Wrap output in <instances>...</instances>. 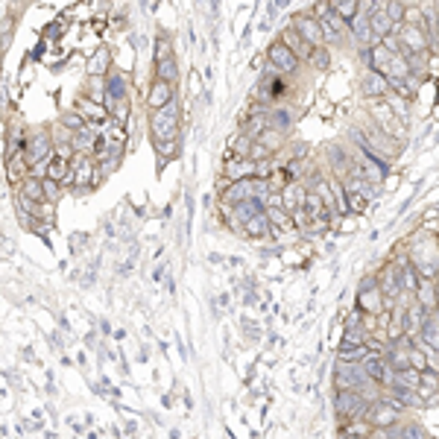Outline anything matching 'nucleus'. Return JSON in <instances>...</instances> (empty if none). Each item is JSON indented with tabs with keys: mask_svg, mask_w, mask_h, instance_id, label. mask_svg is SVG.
<instances>
[{
	"mask_svg": "<svg viewBox=\"0 0 439 439\" xmlns=\"http://www.w3.org/2000/svg\"><path fill=\"white\" fill-rule=\"evenodd\" d=\"M349 144L369 152L372 158H378V162H384L387 167L395 162L398 150H402V144H395L390 135H384L381 129H378L375 124L366 121V126H351L349 129Z\"/></svg>",
	"mask_w": 439,
	"mask_h": 439,
	"instance_id": "obj_1",
	"label": "nucleus"
},
{
	"mask_svg": "<svg viewBox=\"0 0 439 439\" xmlns=\"http://www.w3.org/2000/svg\"><path fill=\"white\" fill-rule=\"evenodd\" d=\"M407 258L416 264V270H419V275H422V278L439 282V234L419 231L410 241Z\"/></svg>",
	"mask_w": 439,
	"mask_h": 439,
	"instance_id": "obj_2",
	"label": "nucleus"
},
{
	"mask_svg": "<svg viewBox=\"0 0 439 439\" xmlns=\"http://www.w3.org/2000/svg\"><path fill=\"white\" fill-rule=\"evenodd\" d=\"M366 121L375 124L384 135H390L395 144H404L407 141V121L398 117V112L390 106V100L381 97V100H366Z\"/></svg>",
	"mask_w": 439,
	"mask_h": 439,
	"instance_id": "obj_3",
	"label": "nucleus"
},
{
	"mask_svg": "<svg viewBox=\"0 0 439 439\" xmlns=\"http://www.w3.org/2000/svg\"><path fill=\"white\" fill-rule=\"evenodd\" d=\"M147 132H150V141H173V138H179V132H182V106H179V97L170 100L164 109L150 112Z\"/></svg>",
	"mask_w": 439,
	"mask_h": 439,
	"instance_id": "obj_4",
	"label": "nucleus"
},
{
	"mask_svg": "<svg viewBox=\"0 0 439 439\" xmlns=\"http://www.w3.org/2000/svg\"><path fill=\"white\" fill-rule=\"evenodd\" d=\"M313 15L319 18V21H323L325 35H328V44L343 47L349 38H351V24L334 9L331 0H316V4H313Z\"/></svg>",
	"mask_w": 439,
	"mask_h": 439,
	"instance_id": "obj_5",
	"label": "nucleus"
},
{
	"mask_svg": "<svg viewBox=\"0 0 439 439\" xmlns=\"http://www.w3.org/2000/svg\"><path fill=\"white\" fill-rule=\"evenodd\" d=\"M372 402L363 392H354V390H337L334 392V410L340 422H354V419H366L369 416Z\"/></svg>",
	"mask_w": 439,
	"mask_h": 439,
	"instance_id": "obj_6",
	"label": "nucleus"
},
{
	"mask_svg": "<svg viewBox=\"0 0 439 439\" xmlns=\"http://www.w3.org/2000/svg\"><path fill=\"white\" fill-rule=\"evenodd\" d=\"M53 152H56V138H53V132H50L47 126H38V129H30V132H27L24 158H27L30 167L47 162Z\"/></svg>",
	"mask_w": 439,
	"mask_h": 439,
	"instance_id": "obj_7",
	"label": "nucleus"
},
{
	"mask_svg": "<svg viewBox=\"0 0 439 439\" xmlns=\"http://www.w3.org/2000/svg\"><path fill=\"white\" fill-rule=\"evenodd\" d=\"M395 35H398V42H402V47H404V56H419V59L433 56L425 27H419V24H402V27L395 30Z\"/></svg>",
	"mask_w": 439,
	"mask_h": 439,
	"instance_id": "obj_8",
	"label": "nucleus"
},
{
	"mask_svg": "<svg viewBox=\"0 0 439 439\" xmlns=\"http://www.w3.org/2000/svg\"><path fill=\"white\" fill-rule=\"evenodd\" d=\"M290 27H293L299 35H302L311 47H325V44H328L325 27H323V21H319L313 12H296V15L290 18Z\"/></svg>",
	"mask_w": 439,
	"mask_h": 439,
	"instance_id": "obj_9",
	"label": "nucleus"
},
{
	"mask_svg": "<svg viewBox=\"0 0 439 439\" xmlns=\"http://www.w3.org/2000/svg\"><path fill=\"white\" fill-rule=\"evenodd\" d=\"M267 62H270L275 71H282V73H296L299 68H302V59H299V56L282 42V38L267 47Z\"/></svg>",
	"mask_w": 439,
	"mask_h": 439,
	"instance_id": "obj_10",
	"label": "nucleus"
},
{
	"mask_svg": "<svg viewBox=\"0 0 439 439\" xmlns=\"http://www.w3.org/2000/svg\"><path fill=\"white\" fill-rule=\"evenodd\" d=\"M402 410L392 407L387 398H378V402H372L369 407V416H366V422L372 428H395V425H402Z\"/></svg>",
	"mask_w": 439,
	"mask_h": 439,
	"instance_id": "obj_11",
	"label": "nucleus"
},
{
	"mask_svg": "<svg viewBox=\"0 0 439 439\" xmlns=\"http://www.w3.org/2000/svg\"><path fill=\"white\" fill-rule=\"evenodd\" d=\"M121 100H132V83H129V73L114 68L106 76V109L112 103H121Z\"/></svg>",
	"mask_w": 439,
	"mask_h": 439,
	"instance_id": "obj_12",
	"label": "nucleus"
},
{
	"mask_svg": "<svg viewBox=\"0 0 439 439\" xmlns=\"http://www.w3.org/2000/svg\"><path fill=\"white\" fill-rule=\"evenodd\" d=\"M170 100H176V83H167V79L152 76V83L147 88V112L164 109Z\"/></svg>",
	"mask_w": 439,
	"mask_h": 439,
	"instance_id": "obj_13",
	"label": "nucleus"
},
{
	"mask_svg": "<svg viewBox=\"0 0 439 439\" xmlns=\"http://www.w3.org/2000/svg\"><path fill=\"white\" fill-rule=\"evenodd\" d=\"M308 182H305V179H302V182H287L282 191H278V193H282V208L293 217L296 211H302L305 208V199H308Z\"/></svg>",
	"mask_w": 439,
	"mask_h": 439,
	"instance_id": "obj_14",
	"label": "nucleus"
},
{
	"mask_svg": "<svg viewBox=\"0 0 439 439\" xmlns=\"http://www.w3.org/2000/svg\"><path fill=\"white\" fill-rule=\"evenodd\" d=\"M402 311V328H404V337H419L422 334V325H425V319L431 316V311L428 308H422L413 299V305L410 308H398Z\"/></svg>",
	"mask_w": 439,
	"mask_h": 439,
	"instance_id": "obj_15",
	"label": "nucleus"
},
{
	"mask_svg": "<svg viewBox=\"0 0 439 439\" xmlns=\"http://www.w3.org/2000/svg\"><path fill=\"white\" fill-rule=\"evenodd\" d=\"M361 91L366 100H381V97H390L392 94V85H390V79L381 76L378 71H369L363 73V83H361Z\"/></svg>",
	"mask_w": 439,
	"mask_h": 439,
	"instance_id": "obj_16",
	"label": "nucleus"
},
{
	"mask_svg": "<svg viewBox=\"0 0 439 439\" xmlns=\"http://www.w3.org/2000/svg\"><path fill=\"white\" fill-rule=\"evenodd\" d=\"M258 162H252V158H237V155H229V162L223 167V179H229V182H241V179H249V176H258Z\"/></svg>",
	"mask_w": 439,
	"mask_h": 439,
	"instance_id": "obj_17",
	"label": "nucleus"
},
{
	"mask_svg": "<svg viewBox=\"0 0 439 439\" xmlns=\"http://www.w3.org/2000/svg\"><path fill=\"white\" fill-rule=\"evenodd\" d=\"M369 27H372V35H375V44H378V42H384L387 35H392V32L398 30L395 21L387 15L384 6H369Z\"/></svg>",
	"mask_w": 439,
	"mask_h": 439,
	"instance_id": "obj_18",
	"label": "nucleus"
},
{
	"mask_svg": "<svg viewBox=\"0 0 439 439\" xmlns=\"http://www.w3.org/2000/svg\"><path fill=\"white\" fill-rule=\"evenodd\" d=\"M241 234L249 237V241H264V237H270V234H272V220H270V214H267V211L255 214L249 223H243Z\"/></svg>",
	"mask_w": 439,
	"mask_h": 439,
	"instance_id": "obj_19",
	"label": "nucleus"
},
{
	"mask_svg": "<svg viewBox=\"0 0 439 439\" xmlns=\"http://www.w3.org/2000/svg\"><path fill=\"white\" fill-rule=\"evenodd\" d=\"M76 112H79V114H85V121H88V124H106L109 117H112V114H109V109H106L103 103H94V100H88L85 94L79 97Z\"/></svg>",
	"mask_w": 439,
	"mask_h": 439,
	"instance_id": "obj_20",
	"label": "nucleus"
},
{
	"mask_svg": "<svg viewBox=\"0 0 439 439\" xmlns=\"http://www.w3.org/2000/svg\"><path fill=\"white\" fill-rule=\"evenodd\" d=\"M267 117H270V126L278 129V132H284V135H287V132L293 129V124H296V112H293L290 106H284V103L272 106Z\"/></svg>",
	"mask_w": 439,
	"mask_h": 439,
	"instance_id": "obj_21",
	"label": "nucleus"
},
{
	"mask_svg": "<svg viewBox=\"0 0 439 439\" xmlns=\"http://www.w3.org/2000/svg\"><path fill=\"white\" fill-rule=\"evenodd\" d=\"M398 272H402V284H404V293H407V296H416V290H419V282H422V275H419L416 264L410 261L407 255H402V258H398Z\"/></svg>",
	"mask_w": 439,
	"mask_h": 439,
	"instance_id": "obj_22",
	"label": "nucleus"
},
{
	"mask_svg": "<svg viewBox=\"0 0 439 439\" xmlns=\"http://www.w3.org/2000/svg\"><path fill=\"white\" fill-rule=\"evenodd\" d=\"M351 38L357 47H369L375 44V35H372V27H369V12H361L351 21Z\"/></svg>",
	"mask_w": 439,
	"mask_h": 439,
	"instance_id": "obj_23",
	"label": "nucleus"
},
{
	"mask_svg": "<svg viewBox=\"0 0 439 439\" xmlns=\"http://www.w3.org/2000/svg\"><path fill=\"white\" fill-rule=\"evenodd\" d=\"M416 302L422 305V308H428L431 313L436 311V305H439V287H436V282H431V278H422L419 282V290H416Z\"/></svg>",
	"mask_w": 439,
	"mask_h": 439,
	"instance_id": "obj_24",
	"label": "nucleus"
},
{
	"mask_svg": "<svg viewBox=\"0 0 439 439\" xmlns=\"http://www.w3.org/2000/svg\"><path fill=\"white\" fill-rule=\"evenodd\" d=\"M278 38H282V42H284V44H287V47H290V50H293V53H296L299 59H302V62H308V59H311L313 47H311V44H308L305 38L299 35V32H296L293 27H287V30H284L282 35H278Z\"/></svg>",
	"mask_w": 439,
	"mask_h": 439,
	"instance_id": "obj_25",
	"label": "nucleus"
},
{
	"mask_svg": "<svg viewBox=\"0 0 439 439\" xmlns=\"http://www.w3.org/2000/svg\"><path fill=\"white\" fill-rule=\"evenodd\" d=\"M112 68V50L109 47H100L91 59H88V76H109Z\"/></svg>",
	"mask_w": 439,
	"mask_h": 439,
	"instance_id": "obj_26",
	"label": "nucleus"
},
{
	"mask_svg": "<svg viewBox=\"0 0 439 439\" xmlns=\"http://www.w3.org/2000/svg\"><path fill=\"white\" fill-rule=\"evenodd\" d=\"M390 387H407V390H422V372L407 366V369H392V384Z\"/></svg>",
	"mask_w": 439,
	"mask_h": 439,
	"instance_id": "obj_27",
	"label": "nucleus"
},
{
	"mask_svg": "<svg viewBox=\"0 0 439 439\" xmlns=\"http://www.w3.org/2000/svg\"><path fill=\"white\" fill-rule=\"evenodd\" d=\"M152 150L158 155V164L164 167L167 162H173V158L182 155V141H179V138H173V141H152Z\"/></svg>",
	"mask_w": 439,
	"mask_h": 439,
	"instance_id": "obj_28",
	"label": "nucleus"
},
{
	"mask_svg": "<svg viewBox=\"0 0 439 439\" xmlns=\"http://www.w3.org/2000/svg\"><path fill=\"white\" fill-rule=\"evenodd\" d=\"M18 193H24L30 196L32 203H44L47 193H44V179H38V176H27L21 185H18Z\"/></svg>",
	"mask_w": 439,
	"mask_h": 439,
	"instance_id": "obj_29",
	"label": "nucleus"
},
{
	"mask_svg": "<svg viewBox=\"0 0 439 439\" xmlns=\"http://www.w3.org/2000/svg\"><path fill=\"white\" fill-rule=\"evenodd\" d=\"M372 357L369 343L363 346H351V349H337V363H363Z\"/></svg>",
	"mask_w": 439,
	"mask_h": 439,
	"instance_id": "obj_30",
	"label": "nucleus"
},
{
	"mask_svg": "<svg viewBox=\"0 0 439 439\" xmlns=\"http://www.w3.org/2000/svg\"><path fill=\"white\" fill-rule=\"evenodd\" d=\"M167 59H176V47L170 42V35H155V44H152V65L158 62H167Z\"/></svg>",
	"mask_w": 439,
	"mask_h": 439,
	"instance_id": "obj_31",
	"label": "nucleus"
},
{
	"mask_svg": "<svg viewBox=\"0 0 439 439\" xmlns=\"http://www.w3.org/2000/svg\"><path fill=\"white\" fill-rule=\"evenodd\" d=\"M258 141H261L272 155H278V152H282V147L287 144V135H284V132H278V129H272V126H267L264 135L258 138Z\"/></svg>",
	"mask_w": 439,
	"mask_h": 439,
	"instance_id": "obj_32",
	"label": "nucleus"
},
{
	"mask_svg": "<svg viewBox=\"0 0 439 439\" xmlns=\"http://www.w3.org/2000/svg\"><path fill=\"white\" fill-rule=\"evenodd\" d=\"M252 147H255V141H252L249 135H243L241 129H237V132L231 135V141H229V150H231V155H237V158H249Z\"/></svg>",
	"mask_w": 439,
	"mask_h": 439,
	"instance_id": "obj_33",
	"label": "nucleus"
},
{
	"mask_svg": "<svg viewBox=\"0 0 439 439\" xmlns=\"http://www.w3.org/2000/svg\"><path fill=\"white\" fill-rule=\"evenodd\" d=\"M366 340H369V331H366V328H343V340H340V349L363 346Z\"/></svg>",
	"mask_w": 439,
	"mask_h": 439,
	"instance_id": "obj_34",
	"label": "nucleus"
},
{
	"mask_svg": "<svg viewBox=\"0 0 439 439\" xmlns=\"http://www.w3.org/2000/svg\"><path fill=\"white\" fill-rule=\"evenodd\" d=\"M59 126H65V129H71V132L76 135L79 129L88 126V121H85V114H79L76 109H71V112H65L62 117H59Z\"/></svg>",
	"mask_w": 439,
	"mask_h": 439,
	"instance_id": "obj_35",
	"label": "nucleus"
},
{
	"mask_svg": "<svg viewBox=\"0 0 439 439\" xmlns=\"http://www.w3.org/2000/svg\"><path fill=\"white\" fill-rule=\"evenodd\" d=\"M419 337H422V340H425L428 346H433V349L439 351V323H436V316H433V313L425 319L422 334H419Z\"/></svg>",
	"mask_w": 439,
	"mask_h": 439,
	"instance_id": "obj_36",
	"label": "nucleus"
},
{
	"mask_svg": "<svg viewBox=\"0 0 439 439\" xmlns=\"http://www.w3.org/2000/svg\"><path fill=\"white\" fill-rule=\"evenodd\" d=\"M331 4H334V9H337V12H340V15L346 18V21H349V24L354 21V18H357V15H361V12H363V9H361V0H331Z\"/></svg>",
	"mask_w": 439,
	"mask_h": 439,
	"instance_id": "obj_37",
	"label": "nucleus"
},
{
	"mask_svg": "<svg viewBox=\"0 0 439 439\" xmlns=\"http://www.w3.org/2000/svg\"><path fill=\"white\" fill-rule=\"evenodd\" d=\"M308 65H311L313 71H328V68H331V50H328V44H325V47H313V53H311V59H308Z\"/></svg>",
	"mask_w": 439,
	"mask_h": 439,
	"instance_id": "obj_38",
	"label": "nucleus"
},
{
	"mask_svg": "<svg viewBox=\"0 0 439 439\" xmlns=\"http://www.w3.org/2000/svg\"><path fill=\"white\" fill-rule=\"evenodd\" d=\"M152 76L167 79V83H176V79H179V65H176V59H167V62L152 65Z\"/></svg>",
	"mask_w": 439,
	"mask_h": 439,
	"instance_id": "obj_39",
	"label": "nucleus"
},
{
	"mask_svg": "<svg viewBox=\"0 0 439 439\" xmlns=\"http://www.w3.org/2000/svg\"><path fill=\"white\" fill-rule=\"evenodd\" d=\"M398 439H431V433L419 425V422H404V425H398Z\"/></svg>",
	"mask_w": 439,
	"mask_h": 439,
	"instance_id": "obj_40",
	"label": "nucleus"
},
{
	"mask_svg": "<svg viewBox=\"0 0 439 439\" xmlns=\"http://www.w3.org/2000/svg\"><path fill=\"white\" fill-rule=\"evenodd\" d=\"M369 203H372V199L363 196V193H349V217H351V214H354V217H363V214L369 211Z\"/></svg>",
	"mask_w": 439,
	"mask_h": 439,
	"instance_id": "obj_41",
	"label": "nucleus"
},
{
	"mask_svg": "<svg viewBox=\"0 0 439 439\" xmlns=\"http://www.w3.org/2000/svg\"><path fill=\"white\" fill-rule=\"evenodd\" d=\"M384 9H387V15L395 21V27H402V24L407 21V6L402 4V0H387Z\"/></svg>",
	"mask_w": 439,
	"mask_h": 439,
	"instance_id": "obj_42",
	"label": "nucleus"
},
{
	"mask_svg": "<svg viewBox=\"0 0 439 439\" xmlns=\"http://www.w3.org/2000/svg\"><path fill=\"white\" fill-rule=\"evenodd\" d=\"M436 100V83L433 79H422L416 88V103H433Z\"/></svg>",
	"mask_w": 439,
	"mask_h": 439,
	"instance_id": "obj_43",
	"label": "nucleus"
},
{
	"mask_svg": "<svg viewBox=\"0 0 439 439\" xmlns=\"http://www.w3.org/2000/svg\"><path fill=\"white\" fill-rule=\"evenodd\" d=\"M363 323H366V313L361 308H351L343 319V328H363Z\"/></svg>",
	"mask_w": 439,
	"mask_h": 439,
	"instance_id": "obj_44",
	"label": "nucleus"
},
{
	"mask_svg": "<svg viewBox=\"0 0 439 439\" xmlns=\"http://www.w3.org/2000/svg\"><path fill=\"white\" fill-rule=\"evenodd\" d=\"M249 158H252V162H272V152H270V150H267L261 141H255V147H252Z\"/></svg>",
	"mask_w": 439,
	"mask_h": 439,
	"instance_id": "obj_45",
	"label": "nucleus"
},
{
	"mask_svg": "<svg viewBox=\"0 0 439 439\" xmlns=\"http://www.w3.org/2000/svg\"><path fill=\"white\" fill-rule=\"evenodd\" d=\"M59 191H62V185L53 182V179H44V193H47V203H59Z\"/></svg>",
	"mask_w": 439,
	"mask_h": 439,
	"instance_id": "obj_46",
	"label": "nucleus"
},
{
	"mask_svg": "<svg viewBox=\"0 0 439 439\" xmlns=\"http://www.w3.org/2000/svg\"><path fill=\"white\" fill-rule=\"evenodd\" d=\"M53 211H56V203H47V199H44V203L38 205L35 220H44V223H50V220H53Z\"/></svg>",
	"mask_w": 439,
	"mask_h": 439,
	"instance_id": "obj_47",
	"label": "nucleus"
},
{
	"mask_svg": "<svg viewBox=\"0 0 439 439\" xmlns=\"http://www.w3.org/2000/svg\"><path fill=\"white\" fill-rule=\"evenodd\" d=\"M422 387H428V390H436V387H439V372H433V369H425V372H422Z\"/></svg>",
	"mask_w": 439,
	"mask_h": 439,
	"instance_id": "obj_48",
	"label": "nucleus"
},
{
	"mask_svg": "<svg viewBox=\"0 0 439 439\" xmlns=\"http://www.w3.org/2000/svg\"><path fill=\"white\" fill-rule=\"evenodd\" d=\"M398 185H402V176H398V173H387V179H384V185H381V188H384L387 193H395Z\"/></svg>",
	"mask_w": 439,
	"mask_h": 439,
	"instance_id": "obj_49",
	"label": "nucleus"
},
{
	"mask_svg": "<svg viewBox=\"0 0 439 439\" xmlns=\"http://www.w3.org/2000/svg\"><path fill=\"white\" fill-rule=\"evenodd\" d=\"M428 79H439V53L428 56Z\"/></svg>",
	"mask_w": 439,
	"mask_h": 439,
	"instance_id": "obj_50",
	"label": "nucleus"
},
{
	"mask_svg": "<svg viewBox=\"0 0 439 439\" xmlns=\"http://www.w3.org/2000/svg\"><path fill=\"white\" fill-rule=\"evenodd\" d=\"M431 121H433V124H439V106H436V103L431 106Z\"/></svg>",
	"mask_w": 439,
	"mask_h": 439,
	"instance_id": "obj_51",
	"label": "nucleus"
},
{
	"mask_svg": "<svg viewBox=\"0 0 439 439\" xmlns=\"http://www.w3.org/2000/svg\"><path fill=\"white\" fill-rule=\"evenodd\" d=\"M340 439H369V436H340Z\"/></svg>",
	"mask_w": 439,
	"mask_h": 439,
	"instance_id": "obj_52",
	"label": "nucleus"
},
{
	"mask_svg": "<svg viewBox=\"0 0 439 439\" xmlns=\"http://www.w3.org/2000/svg\"><path fill=\"white\" fill-rule=\"evenodd\" d=\"M433 316H436V323H439V305H436V311H433Z\"/></svg>",
	"mask_w": 439,
	"mask_h": 439,
	"instance_id": "obj_53",
	"label": "nucleus"
},
{
	"mask_svg": "<svg viewBox=\"0 0 439 439\" xmlns=\"http://www.w3.org/2000/svg\"><path fill=\"white\" fill-rule=\"evenodd\" d=\"M436 287H439V282H436Z\"/></svg>",
	"mask_w": 439,
	"mask_h": 439,
	"instance_id": "obj_54",
	"label": "nucleus"
}]
</instances>
